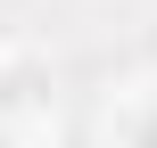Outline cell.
<instances>
[{
	"label": "cell",
	"instance_id": "6da1fadb",
	"mask_svg": "<svg viewBox=\"0 0 157 148\" xmlns=\"http://www.w3.org/2000/svg\"><path fill=\"white\" fill-rule=\"evenodd\" d=\"M149 148H157V132H149Z\"/></svg>",
	"mask_w": 157,
	"mask_h": 148
}]
</instances>
